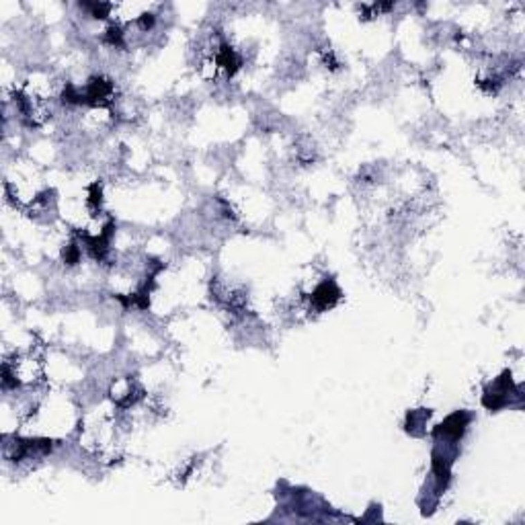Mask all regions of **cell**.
Returning <instances> with one entry per match:
<instances>
[{
  "label": "cell",
  "mask_w": 525,
  "mask_h": 525,
  "mask_svg": "<svg viewBox=\"0 0 525 525\" xmlns=\"http://www.w3.org/2000/svg\"><path fill=\"white\" fill-rule=\"evenodd\" d=\"M341 297V292L339 288L333 284V282H324L320 284L314 293H312V304L318 308V310H326V308H333L337 304V300Z\"/></svg>",
  "instance_id": "7a4b0ae2"
},
{
  "label": "cell",
  "mask_w": 525,
  "mask_h": 525,
  "mask_svg": "<svg viewBox=\"0 0 525 525\" xmlns=\"http://www.w3.org/2000/svg\"><path fill=\"white\" fill-rule=\"evenodd\" d=\"M468 423H470V416L466 412H454L452 416H448L437 429H435V435L437 437H445L450 439L452 443H458L466 431Z\"/></svg>",
  "instance_id": "6da1fadb"
},
{
  "label": "cell",
  "mask_w": 525,
  "mask_h": 525,
  "mask_svg": "<svg viewBox=\"0 0 525 525\" xmlns=\"http://www.w3.org/2000/svg\"><path fill=\"white\" fill-rule=\"evenodd\" d=\"M78 259H80V250H78V246L70 244V246L64 250V261H66L68 265H74V263H78Z\"/></svg>",
  "instance_id": "3957f363"
}]
</instances>
